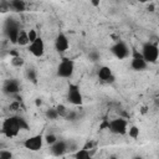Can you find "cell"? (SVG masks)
Listing matches in <instances>:
<instances>
[{"mask_svg": "<svg viewBox=\"0 0 159 159\" xmlns=\"http://www.w3.org/2000/svg\"><path fill=\"white\" fill-rule=\"evenodd\" d=\"M21 125L19 122V116H11L6 119H4L2 124H1V133L6 137V138H15L17 137V134L20 133Z\"/></svg>", "mask_w": 159, "mask_h": 159, "instance_id": "1", "label": "cell"}, {"mask_svg": "<svg viewBox=\"0 0 159 159\" xmlns=\"http://www.w3.org/2000/svg\"><path fill=\"white\" fill-rule=\"evenodd\" d=\"M75 73V61L68 57H62L56 68V76L60 78L70 80Z\"/></svg>", "mask_w": 159, "mask_h": 159, "instance_id": "2", "label": "cell"}, {"mask_svg": "<svg viewBox=\"0 0 159 159\" xmlns=\"http://www.w3.org/2000/svg\"><path fill=\"white\" fill-rule=\"evenodd\" d=\"M144 60L147 61V63H157L159 60V46L154 42L147 41L142 45V50H140Z\"/></svg>", "mask_w": 159, "mask_h": 159, "instance_id": "3", "label": "cell"}, {"mask_svg": "<svg viewBox=\"0 0 159 159\" xmlns=\"http://www.w3.org/2000/svg\"><path fill=\"white\" fill-rule=\"evenodd\" d=\"M109 51H111V53H112L116 58H118V60H125V58H128V57L130 56V53H132V47H129L125 41L118 40V41H116V42L111 46Z\"/></svg>", "mask_w": 159, "mask_h": 159, "instance_id": "4", "label": "cell"}, {"mask_svg": "<svg viewBox=\"0 0 159 159\" xmlns=\"http://www.w3.org/2000/svg\"><path fill=\"white\" fill-rule=\"evenodd\" d=\"M21 32L20 25L14 19H7L4 24V34L10 40L11 43H17V37Z\"/></svg>", "mask_w": 159, "mask_h": 159, "instance_id": "5", "label": "cell"}, {"mask_svg": "<svg viewBox=\"0 0 159 159\" xmlns=\"http://www.w3.org/2000/svg\"><path fill=\"white\" fill-rule=\"evenodd\" d=\"M67 102L73 106H82L83 103V96L81 92V88L77 83H68L67 87Z\"/></svg>", "mask_w": 159, "mask_h": 159, "instance_id": "6", "label": "cell"}, {"mask_svg": "<svg viewBox=\"0 0 159 159\" xmlns=\"http://www.w3.org/2000/svg\"><path fill=\"white\" fill-rule=\"evenodd\" d=\"M148 67V63L147 61L144 60L142 52L139 50H137L135 47H132V53H130V68L133 71H144L147 70Z\"/></svg>", "mask_w": 159, "mask_h": 159, "instance_id": "7", "label": "cell"}, {"mask_svg": "<svg viewBox=\"0 0 159 159\" xmlns=\"http://www.w3.org/2000/svg\"><path fill=\"white\" fill-rule=\"evenodd\" d=\"M43 143H45V137L40 133V134H35V135L26 138L22 142V147L30 152H39L42 149Z\"/></svg>", "mask_w": 159, "mask_h": 159, "instance_id": "8", "label": "cell"}, {"mask_svg": "<svg viewBox=\"0 0 159 159\" xmlns=\"http://www.w3.org/2000/svg\"><path fill=\"white\" fill-rule=\"evenodd\" d=\"M108 130L112 134H117V135L127 134V132H128V122L124 118H122V117L114 118V119L109 120Z\"/></svg>", "mask_w": 159, "mask_h": 159, "instance_id": "9", "label": "cell"}, {"mask_svg": "<svg viewBox=\"0 0 159 159\" xmlns=\"http://www.w3.org/2000/svg\"><path fill=\"white\" fill-rule=\"evenodd\" d=\"M97 77L101 82L107 83V84H112L116 82V76L112 71V68L109 66H99V68L97 70Z\"/></svg>", "mask_w": 159, "mask_h": 159, "instance_id": "10", "label": "cell"}, {"mask_svg": "<svg viewBox=\"0 0 159 159\" xmlns=\"http://www.w3.org/2000/svg\"><path fill=\"white\" fill-rule=\"evenodd\" d=\"M70 48V40L66 34L58 32L57 36L55 37V50L58 53H65Z\"/></svg>", "mask_w": 159, "mask_h": 159, "instance_id": "11", "label": "cell"}, {"mask_svg": "<svg viewBox=\"0 0 159 159\" xmlns=\"http://www.w3.org/2000/svg\"><path fill=\"white\" fill-rule=\"evenodd\" d=\"M27 50L34 57L40 58V57H42L45 55V41L41 37H39L37 40H35L34 42H31L27 46Z\"/></svg>", "mask_w": 159, "mask_h": 159, "instance_id": "12", "label": "cell"}, {"mask_svg": "<svg viewBox=\"0 0 159 159\" xmlns=\"http://www.w3.org/2000/svg\"><path fill=\"white\" fill-rule=\"evenodd\" d=\"M20 89H21V86L19 81L15 78H9L2 83V92L7 96H15L20 92Z\"/></svg>", "mask_w": 159, "mask_h": 159, "instance_id": "13", "label": "cell"}, {"mask_svg": "<svg viewBox=\"0 0 159 159\" xmlns=\"http://www.w3.org/2000/svg\"><path fill=\"white\" fill-rule=\"evenodd\" d=\"M50 152L53 157H62L66 152H68V142L58 139L55 144L50 145Z\"/></svg>", "mask_w": 159, "mask_h": 159, "instance_id": "14", "label": "cell"}, {"mask_svg": "<svg viewBox=\"0 0 159 159\" xmlns=\"http://www.w3.org/2000/svg\"><path fill=\"white\" fill-rule=\"evenodd\" d=\"M75 159H92V150L83 148H80L75 152Z\"/></svg>", "mask_w": 159, "mask_h": 159, "instance_id": "15", "label": "cell"}, {"mask_svg": "<svg viewBox=\"0 0 159 159\" xmlns=\"http://www.w3.org/2000/svg\"><path fill=\"white\" fill-rule=\"evenodd\" d=\"M10 9L12 11H17V12L25 11L26 10V2L24 0H11L10 1Z\"/></svg>", "mask_w": 159, "mask_h": 159, "instance_id": "16", "label": "cell"}, {"mask_svg": "<svg viewBox=\"0 0 159 159\" xmlns=\"http://www.w3.org/2000/svg\"><path fill=\"white\" fill-rule=\"evenodd\" d=\"M31 42H30V39H29V35H27V31L26 30H21L19 37H17V43L19 46H29Z\"/></svg>", "mask_w": 159, "mask_h": 159, "instance_id": "17", "label": "cell"}, {"mask_svg": "<svg viewBox=\"0 0 159 159\" xmlns=\"http://www.w3.org/2000/svg\"><path fill=\"white\" fill-rule=\"evenodd\" d=\"M10 62H11V66L15 67V68H21V67L25 66V60L20 55L19 56H12L10 58Z\"/></svg>", "mask_w": 159, "mask_h": 159, "instance_id": "18", "label": "cell"}, {"mask_svg": "<svg viewBox=\"0 0 159 159\" xmlns=\"http://www.w3.org/2000/svg\"><path fill=\"white\" fill-rule=\"evenodd\" d=\"M25 77H26L29 81H31L32 83H36V82H37V73H36L35 68H32V67H29V68L25 71Z\"/></svg>", "mask_w": 159, "mask_h": 159, "instance_id": "19", "label": "cell"}, {"mask_svg": "<svg viewBox=\"0 0 159 159\" xmlns=\"http://www.w3.org/2000/svg\"><path fill=\"white\" fill-rule=\"evenodd\" d=\"M127 134H128L132 139L135 140V139H138L139 135H140V129H139V127H137V125H130V127L128 128Z\"/></svg>", "mask_w": 159, "mask_h": 159, "instance_id": "20", "label": "cell"}, {"mask_svg": "<svg viewBox=\"0 0 159 159\" xmlns=\"http://www.w3.org/2000/svg\"><path fill=\"white\" fill-rule=\"evenodd\" d=\"M45 116H46V118L50 119V120H56L57 118H60V116H58L56 108H48V109H46Z\"/></svg>", "mask_w": 159, "mask_h": 159, "instance_id": "21", "label": "cell"}, {"mask_svg": "<svg viewBox=\"0 0 159 159\" xmlns=\"http://www.w3.org/2000/svg\"><path fill=\"white\" fill-rule=\"evenodd\" d=\"M55 108H56V111H57L60 118H63V119L66 118V116H67V113H68V111H70L65 104H57Z\"/></svg>", "mask_w": 159, "mask_h": 159, "instance_id": "22", "label": "cell"}, {"mask_svg": "<svg viewBox=\"0 0 159 159\" xmlns=\"http://www.w3.org/2000/svg\"><path fill=\"white\" fill-rule=\"evenodd\" d=\"M57 140H58V138H57L56 134H53V133H48V134L45 135V143H46L47 145H52V144H55Z\"/></svg>", "mask_w": 159, "mask_h": 159, "instance_id": "23", "label": "cell"}, {"mask_svg": "<svg viewBox=\"0 0 159 159\" xmlns=\"http://www.w3.org/2000/svg\"><path fill=\"white\" fill-rule=\"evenodd\" d=\"M0 159H14V154L11 150L1 149L0 150Z\"/></svg>", "mask_w": 159, "mask_h": 159, "instance_id": "24", "label": "cell"}, {"mask_svg": "<svg viewBox=\"0 0 159 159\" xmlns=\"http://www.w3.org/2000/svg\"><path fill=\"white\" fill-rule=\"evenodd\" d=\"M88 58H89L92 62H97V61L101 58V55H99L98 51L92 50V51H89V53H88Z\"/></svg>", "mask_w": 159, "mask_h": 159, "instance_id": "25", "label": "cell"}, {"mask_svg": "<svg viewBox=\"0 0 159 159\" xmlns=\"http://www.w3.org/2000/svg\"><path fill=\"white\" fill-rule=\"evenodd\" d=\"M27 35H29V39H30V42H34L35 40H37L40 36L37 35V32H36V30L35 29H30V30H27Z\"/></svg>", "mask_w": 159, "mask_h": 159, "instance_id": "26", "label": "cell"}, {"mask_svg": "<svg viewBox=\"0 0 159 159\" xmlns=\"http://www.w3.org/2000/svg\"><path fill=\"white\" fill-rule=\"evenodd\" d=\"M65 119H66V120H71V122H73V120H76V119H77V112H75V111H72V109H70Z\"/></svg>", "mask_w": 159, "mask_h": 159, "instance_id": "27", "label": "cell"}, {"mask_svg": "<svg viewBox=\"0 0 159 159\" xmlns=\"http://www.w3.org/2000/svg\"><path fill=\"white\" fill-rule=\"evenodd\" d=\"M9 108H10V111H12V112L19 111V109H20V102H19V99H15V101L9 106Z\"/></svg>", "mask_w": 159, "mask_h": 159, "instance_id": "28", "label": "cell"}, {"mask_svg": "<svg viewBox=\"0 0 159 159\" xmlns=\"http://www.w3.org/2000/svg\"><path fill=\"white\" fill-rule=\"evenodd\" d=\"M0 10L2 11V12H5V11H7V10H10V1H0Z\"/></svg>", "mask_w": 159, "mask_h": 159, "instance_id": "29", "label": "cell"}, {"mask_svg": "<svg viewBox=\"0 0 159 159\" xmlns=\"http://www.w3.org/2000/svg\"><path fill=\"white\" fill-rule=\"evenodd\" d=\"M91 4H92L93 6H96V7H98V6L101 5V2H99V1H91Z\"/></svg>", "mask_w": 159, "mask_h": 159, "instance_id": "30", "label": "cell"}, {"mask_svg": "<svg viewBox=\"0 0 159 159\" xmlns=\"http://www.w3.org/2000/svg\"><path fill=\"white\" fill-rule=\"evenodd\" d=\"M35 103H36V106L39 107V106H41V104H42V101H41L40 98H36V101H35Z\"/></svg>", "mask_w": 159, "mask_h": 159, "instance_id": "31", "label": "cell"}, {"mask_svg": "<svg viewBox=\"0 0 159 159\" xmlns=\"http://www.w3.org/2000/svg\"><path fill=\"white\" fill-rule=\"evenodd\" d=\"M148 11H150V12H153V11H154V5H153V4L148 6Z\"/></svg>", "mask_w": 159, "mask_h": 159, "instance_id": "32", "label": "cell"}, {"mask_svg": "<svg viewBox=\"0 0 159 159\" xmlns=\"http://www.w3.org/2000/svg\"><path fill=\"white\" fill-rule=\"evenodd\" d=\"M132 159H143V157L142 155H134Z\"/></svg>", "mask_w": 159, "mask_h": 159, "instance_id": "33", "label": "cell"}, {"mask_svg": "<svg viewBox=\"0 0 159 159\" xmlns=\"http://www.w3.org/2000/svg\"><path fill=\"white\" fill-rule=\"evenodd\" d=\"M109 159H118V158H117V155H111Z\"/></svg>", "mask_w": 159, "mask_h": 159, "instance_id": "34", "label": "cell"}]
</instances>
